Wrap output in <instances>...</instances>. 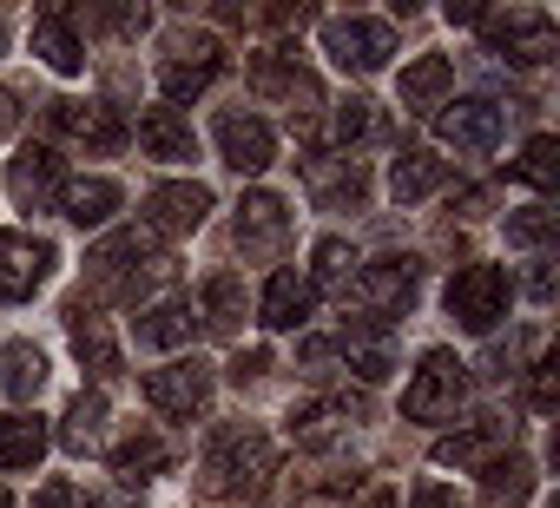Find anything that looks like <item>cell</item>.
Instances as JSON below:
<instances>
[{
  "label": "cell",
  "mask_w": 560,
  "mask_h": 508,
  "mask_svg": "<svg viewBox=\"0 0 560 508\" xmlns=\"http://www.w3.org/2000/svg\"><path fill=\"white\" fill-rule=\"evenodd\" d=\"M277 475V442L250 423H224L205 449V488L231 495V501H257Z\"/></svg>",
  "instance_id": "cell-1"
},
{
  "label": "cell",
  "mask_w": 560,
  "mask_h": 508,
  "mask_svg": "<svg viewBox=\"0 0 560 508\" xmlns=\"http://www.w3.org/2000/svg\"><path fill=\"white\" fill-rule=\"evenodd\" d=\"M448 318L475 337H488L508 318V272L501 265H468L448 278Z\"/></svg>",
  "instance_id": "cell-2"
},
{
  "label": "cell",
  "mask_w": 560,
  "mask_h": 508,
  "mask_svg": "<svg viewBox=\"0 0 560 508\" xmlns=\"http://www.w3.org/2000/svg\"><path fill=\"white\" fill-rule=\"evenodd\" d=\"M481 34H488V47H494V54H508V60H521V67H540V60H553V54H560V27H553L540 8L481 14Z\"/></svg>",
  "instance_id": "cell-3"
},
{
  "label": "cell",
  "mask_w": 560,
  "mask_h": 508,
  "mask_svg": "<svg viewBox=\"0 0 560 508\" xmlns=\"http://www.w3.org/2000/svg\"><path fill=\"white\" fill-rule=\"evenodd\" d=\"M462 370H468V363H462L455 350H429L422 370H416L409 390H402V416H416V423H442V416H455V403H462V390H468Z\"/></svg>",
  "instance_id": "cell-4"
},
{
  "label": "cell",
  "mask_w": 560,
  "mask_h": 508,
  "mask_svg": "<svg viewBox=\"0 0 560 508\" xmlns=\"http://www.w3.org/2000/svg\"><path fill=\"white\" fill-rule=\"evenodd\" d=\"M324 54L343 73H383L396 54V34L383 21H363V14H337V21H324Z\"/></svg>",
  "instance_id": "cell-5"
},
{
  "label": "cell",
  "mask_w": 560,
  "mask_h": 508,
  "mask_svg": "<svg viewBox=\"0 0 560 508\" xmlns=\"http://www.w3.org/2000/svg\"><path fill=\"white\" fill-rule=\"evenodd\" d=\"M86 265H93V285H100V291H113V298H139V278H145V272H159L152 238H145V231H119V238H106Z\"/></svg>",
  "instance_id": "cell-6"
},
{
  "label": "cell",
  "mask_w": 560,
  "mask_h": 508,
  "mask_svg": "<svg viewBox=\"0 0 560 508\" xmlns=\"http://www.w3.org/2000/svg\"><path fill=\"white\" fill-rule=\"evenodd\" d=\"M416 278H422V265H416V258H376V265H363V272L350 278V291H357V304H363V311L396 318V311H409V304H416Z\"/></svg>",
  "instance_id": "cell-7"
},
{
  "label": "cell",
  "mask_w": 560,
  "mask_h": 508,
  "mask_svg": "<svg viewBox=\"0 0 560 508\" xmlns=\"http://www.w3.org/2000/svg\"><path fill=\"white\" fill-rule=\"evenodd\" d=\"M54 272V244L34 231H0V298H34Z\"/></svg>",
  "instance_id": "cell-8"
},
{
  "label": "cell",
  "mask_w": 560,
  "mask_h": 508,
  "mask_svg": "<svg viewBox=\"0 0 560 508\" xmlns=\"http://www.w3.org/2000/svg\"><path fill=\"white\" fill-rule=\"evenodd\" d=\"M145 403L165 409V416H198V409L211 403V370H205L198 357H191V363H165V370L145 377Z\"/></svg>",
  "instance_id": "cell-9"
},
{
  "label": "cell",
  "mask_w": 560,
  "mask_h": 508,
  "mask_svg": "<svg viewBox=\"0 0 560 508\" xmlns=\"http://www.w3.org/2000/svg\"><path fill=\"white\" fill-rule=\"evenodd\" d=\"M218 73H224V47H218L211 34H198V41H185V47H178V60H165V67H159V86H165L172 100H198Z\"/></svg>",
  "instance_id": "cell-10"
},
{
  "label": "cell",
  "mask_w": 560,
  "mask_h": 508,
  "mask_svg": "<svg viewBox=\"0 0 560 508\" xmlns=\"http://www.w3.org/2000/svg\"><path fill=\"white\" fill-rule=\"evenodd\" d=\"M60 132H73L80 146H93V152H119L126 146V119L113 113V106H86V100H54V113H47Z\"/></svg>",
  "instance_id": "cell-11"
},
{
  "label": "cell",
  "mask_w": 560,
  "mask_h": 508,
  "mask_svg": "<svg viewBox=\"0 0 560 508\" xmlns=\"http://www.w3.org/2000/svg\"><path fill=\"white\" fill-rule=\"evenodd\" d=\"M218 152H224L231 172H264V165L277 159V139H270L264 119H250V113H224V119H218Z\"/></svg>",
  "instance_id": "cell-12"
},
{
  "label": "cell",
  "mask_w": 560,
  "mask_h": 508,
  "mask_svg": "<svg viewBox=\"0 0 560 508\" xmlns=\"http://www.w3.org/2000/svg\"><path fill=\"white\" fill-rule=\"evenodd\" d=\"M284 238H291V211H284V198H277V192H250V198L237 205V244H244V251L270 258Z\"/></svg>",
  "instance_id": "cell-13"
},
{
  "label": "cell",
  "mask_w": 560,
  "mask_h": 508,
  "mask_svg": "<svg viewBox=\"0 0 560 508\" xmlns=\"http://www.w3.org/2000/svg\"><path fill=\"white\" fill-rule=\"evenodd\" d=\"M250 86H257L264 100H291L298 113H311V106L324 100V93H317V80H311L291 54H257V60H250Z\"/></svg>",
  "instance_id": "cell-14"
},
{
  "label": "cell",
  "mask_w": 560,
  "mask_h": 508,
  "mask_svg": "<svg viewBox=\"0 0 560 508\" xmlns=\"http://www.w3.org/2000/svg\"><path fill=\"white\" fill-rule=\"evenodd\" d=\"M435 126H442V139H448L455 152H488V146L501 139V106H494V100H455Z\"/></svg>",
  "instance_id": "cell-15"
},
{
  "label": "cell",
  "mask_w": 560,
  "mask_h": 508,
  "mask_svg": "<svg viewBox=\"0 0 560 508\" xmlns=\"http://www.w3.org/2000/svg\"><path fill=\"white\" fill-rule=\"evenodd\" d=\"M8 192H14L27 211L54 205V198H60V152H47V146H27V152L8 165Z\"/></svg>",
  "instance_id": "cell-16"
},
{
  "label": "cell",
  "mask_w": 560,
  "mask_h": 508,
  "mask_svg": "<svg viewBox=\"0 0 560 508\" xmlns=\"http://www.w3.org/2000/svg\"><path fill=\"white\" fill-rule=\"evenodd\" d=\"M205 211H211V192L205 185H152L145 192V218L159 224V231H198L205 224Z\"/></svg>",
  "instance_id": "cell-17"
},
{
  "label": "cell",
  "mask_w": 560,
  "mask_h": 508,
  "mask_svg": "<svg viewBox=\"0 0 560 508\" xmlns=\"http://www.w3.org/2000/svg\"><path fill=\"white\" fill-rule=\"evenodd\" d=\"M132 331H139V350H178V344H191L198 311H191V298H159V304L139 311Z\"/></svg>",
  "instance_id": "cell-18"
},
{
  "label": "cell",
  "mask_w": 560,
  "mask_h": 508,
  "mask_svg": "<svg viewBox=\"0 0 560 508\" xmlns=\"http://www.w3.org/2000/svg\"><path fill=\"white\" fill-rule=\"evenodd\" d=\"M311 304H317V291H311L298 272H277V278L264 285V324H270V331H298V324L311 318Z\"/></svg>",
  "instance_id": "cell-19"
},
{
  "label": "cell",
  "mask_w": 560,
  "mask_h": 508,
  "mask_svg": "<svg viewBox=\"0 0 560 508\" xmlns=\"http://www.w3.org/2000/svg\"><path fill=\"white\" fill-rule=\"evenodd\" d=\"M34 54L54 67V73H80L86 67V47L73 34V14H40L34 21Z\"/></svg>",
  "instance_id": "cell-20"
},
{
  "label": "cell",
  "mask_w": 560,
  "mask_h": 508,
  "mask_svg": "<svg viewBox=\"0 0 560 508\" xmlns=\"http://www.w3.org/2000/svg\"><path fill=\"white\" fill-rule=\"evenodd\" d=\"M139 146H145L152 159H165V165H178V159H191V152H198L191 126H185L172 106H152V113L139 119Z\"/></svg>",
  "instance_id": "cell-21"
},
{
  "label": "cell",
  "mask_w": 560,
  "mask_h": 508,
  "mask_svg": "<svg viewBox=\"0 0 560 508\" xmlns=\"http://www.w3.org/2000/svg\"><path fill=\"white\" fill-rule=\"evenodd\" d=\"M442 185H448V159H435V152H402V159L389 165L396 205H416V198H429V192H442Z\"/></svg>",
  "instance_id": "cell-22"
},
{
  "label": "cell",
  "mask_w": 560,
  "mask_h": 508,
  "mask_svg": "<svg viewBox=\"0 0 560 508\" xmlns=\"http://www.w3.org/2000/svg\"><path fill=\"white\" fill-rule=\"evenodd\" d=\"M67 318H73V350H80V363H86L93 377H119V344H113L106 318H93L86 304H73Z\"/></svg>",
  "instance_id": "cell-23"
},
{
  "label": "cell",
  "mask_w": 560,
  "mask_h": 508,
  "mask_svg": "<svg viewBox=\"0 0 560 508\" xmlns=\"http://www.w3.org/2000/svg\"><path fill=\"white\" fill-rule=\"evenodd\" d=\"M448 86H455V67H448L442 54H422L416 67H402V106H409V113L442 106V100H448Z\"/></svg>",
  "instance_id": "cell-24"
},
{
  "label": "cell",
  "mask_w": 560,
  "mask_h": 508,
  "mask_svg": "<svg viewBox=\"0 0 560 508\" xmlns=\"http://www.w3.org/2000/svg\"><path fill=\"white\" fill-rule=\"evenodd\" d=\"M304 178H311V198L317 205H357L363 198V165L357 159H311Z\"/></svg>",
  "instance_id": "cell-25"
},
{
  "label": "cell",
  "mask_w": 560,
  "mask_h": 508,
  "mask_svg": "<svg viewBox=\"0 0 560 508\" xmlns=\"http://www.w3.org/2000/svg\"><path fill=\"white\" fill-rule=\"evenodd\" d=\"M527 495H534V462L527 455H501V462L481 469V501L488 508H521Z\"/></svg>",
  "instance_id": "cell-26"
},
{
  "label": "cell",
  "mask_w": 560,
  "mask_h": 508,
  "mask_svg": "<svg viewBox=\"0 0 560 508\" xmlns=\"http://www.w3.org/2000/svg\"><path fill=\"white\" fill-rule=\"evenodd\" d=\"M40 455H47L40 416H0V469H34Z\"/></svg>",
  "instance_id": "cell-27"
},
{
  "label": "cell",
  "mask_w": 560,
  "mask_h": 508,
  "mask_svg": "<svg viewBox=\"0 0 560 508\" xmlns=\"http://www.w3.org/2000/svg\"><path fill=\"white\" fill-rule=\"evenodd\" d=\"M40 383H47V357L34 350V344H8V350H0V390H8V396H40Z\"/></svg>",
  "instance_id": "cell-28"
},
{
  "label": "cell",
  "mask_w": 560,
  "mask_h": 508,
  "mask_svg": "<svg viewBox=\"0 0 560 508\" xmlns=\"http://www.w3.org/2000/svg\"><path fill=\"white\" fill-rule=\"evenodd\" d=\"M119 211V185L113 178H80V185H67V218L86 231V224H106Z\"/></svg>",
  "instance_id": "cell-29"
},
{
  "label": "cell",
  "mask_w": 560,
  "mask_h": 508,
  "mask_svg": "<svg viewBox=\"0 0 560 508\" xmlns=\"http://www.w3.org/2000/svg\"><path fill=\"white\" fill-rule=\"evenodd\" d=\"M205 324H211L218 337H231V331L244 324V285H237L231 272L205 278Z\"/></svg>",
  "instance_id": "cell-30"
},
{
  "label": "cell",
  "mask_w": 560,
  "mask_h": 508,
  "mask_svg": "<svg viewBox=\"0 0 560 508\" xmlns=\"http://www.w3.org/2000/svg\"><path fill=\"white\" fill-rule=\"evenodd\" d=\"M508 429H514V423H501V416H488L481 429H462V436H442V442H435V462H481L488 449H501V442H508Z\"/></svg>",
  "instance_id": "cell-31"
},
{
  "label": "cell",
  "mask_w": 560,
  "mask_h": 508,
  "mask_svg": "<svg viewBox=\"0 0 560 508\" xmlns=\"http://www.w3.org/2000/svg\"><path fill=\"white\" fill-rule=\"evenodd\" d=\"M343 357H350V370H357L363 383H383V377H389V344H383L376 331H363V324L343 331Z\"/></svg>",
  "instance_id": "cell-32"
},
{
  "label": "cell",
  "mask_w": 560,
  "mask_h": 508,
  "mask_svg": "<svg viewBox=\"0 0 560 508\" xmlns=\"http://www.w3.org/2000/svg\"><path fill=\"white\" fill-rule=\"evenodd\" d=\"M113 469H119L126 482H139V475H159V469H172V449H165L159 436H126V442L113 449Z\"/></svg>",
  "instance_id": "cell-33"
},
{
  "label": "cell",
  "mask_w": 560,
  "mask_h": 508,
  "mask_svg": "<svg viewBox=\"0 0 560 508\" xmlns=\"http://www.w3.org/2000/svg\"><path fill=\"white\" fill-rule=\"evenodd\" d=\"M514 178L553 192V185H560V146H553V139H527V152L514 159Z\"/></svg>",
  "instance_id": "cell-34"
},
{
  "label": "cell",
  "mask_w": 560,
  "mask_h": 508,
  "mask_svg": "<svg viewBox=\"0 0 560 508\" xmlns=\"http://www.w3.org/2000/svg\"><path fill=\"white\" fill-rule=\"evenodd\" d=\"M100 423H106V396H73L60 442H67V449H93V442H100Z\"/></svg>",
  "instance_id": "cell-35"
},
{
  "label": "cell",
  "mask_w": 560,
  "mask_h": 508,
  "mask_svg": "<svg viewBox=\"0 0 560 508\" xmlns=\"http://www.w3.org/2000/svg\"><path fill=\"white\" fill-rule=\"evenodd\" d=\"M337 429H343V409H337V403H311V409L291 416V436H298L304 449H324Z\"/></svg>",
  "instance_id": "cell-36"
},
{
  "label": "cell",
  "mask_w": 560,
  "mask_h": 508,
  "mask_svg": "<svg viewBox=\"0 0 560 508\" xmlns=\"http://www.w3.org/2000/svg\"><path fill=\"white\" fill-rule=\"evenodd\" d=\"M350 265H357V251H350L343 238H324V244H317V285H324V291H343V285H350ZM317 285H311V291H317Z\"/></svg>",
  "instance_id": "cell-37"
},
{
  "label": "cell",
  "mask_w": 560,
  "mask_h": 508,
  "mask_svg": "<svg viewBox=\"0 0 560 508\" xmlns=\"http://www.w3.org/2000/svg\"><path fill=\"white\" fill-rule=\"evenodd\" d=\"M547 238H553V211L547 205H527V211L508 218V244H547Z\"/></svg>",
  "instance_id": "cell-38"
},
{
  "label": "cell",
  "mask_w": 560,
  "mask_h": 508,
  "mask_svg": "<svg viewBox=\"0 0 560 508\" xmlns=\"http://www.w3.org/2000/svg\"><path fill=\"white\" fill-rule=\"evenodd\" d=\"M370 126H376V113H370V100H350V106L337 113V139H343V146H350V139H363Z\"/></svg>",
  "instance_id": "cell-39"
},
{
  "label": "cell",
  "mask_w": 560,
  "mask_h": 508,
  "mask_svg": "<svg viewBox=\"0 0 560 508\" xmlns=\"http://www.w3.org/2000/svg\"><path fill=\"white\" fill-rule=\"evenodd\" d=\"M409 508H468V501H462V495H455V488H442V482H422V488H416V501H409Z\"/></svg>",
  "instance_id": "cell-40"
},
{
  "label": "cell",
  "mask_w": 560,
  "mask_h": 508,
  "mask_svg": "<svg viewBox=\"0 0 560 508\" xmlns=\"http://www.w3.org/2000/svg\"><path fill=\"white\" fill-rule=\"evenodd\" d=\"M264 370H270V350H237V363H231V377H237V383H257Z\"/></svg>",
  "instance_id": "cell-41"
},
{
  "label": "cell",
  "mask_w": 560,
  "mask_h": 508,
  "mask_svg": "<svg viewBox=\"0 0 560 508\" xmlns=\"http://www.w3.org/2000/svg\"><path fill=\"white\" fill-rule=\"evenodd\" d=\"M34 508H80V488H73V482H47V488L34 495Z\"/></svg>",
  "instance_id": "cell-42"
},
{
  "label": "cell",
  "mask_w": 560,
  "mask_h": 508,
  "mask_svg": "<svg viewBox=\"0 0 560 508\" xmlns=\"http://www.w3.org/2000/svg\"><path fill=\"white\" fill-rule=\"evenodd\" d=\"M14 126H21V100L0 86V132H14Z\"/></svg>",
  "instance_id": "cell-43"
},
{
  "label": "cell",
  "mask_w": 560,
  "mask_h": 508,
  "mask_svg": "<svg viewBox=\"0 0 560 508\" xmlns=\"http://www.w3.org/2000/svg\"><path fill=\"white\" fill-rule=\"evenodd\" d=\"M448 21H462V27H468V21H481V8H475V0H448Z\"/></svg>",
  "instance_id": "cell-44"
},
{
  "label": "cell",
  "mask_w": 560,
  "mask_h": 508,
  "mask_svg": "<svg viewBox=\"0 0 560 508\" xmlns=\"http://www.w3.org/2000/svg\"><path fill=\"white\" fill-rule=\"evenodd\" d=\"M363 508H396V495H389V488H376V495H363Z\"/></svg>",
  "instance_id": "cell-45"
},
{
  "label": "cell",
  "mask_w": 560,
  "mask_h": 508,
  "mask_svg": "<svg viewBox=\"0 0 560 508\" xmlns=\"http://www.w3.org/2000/svg\"><path fill=\"white\" fill-rule=\"evenodd\" d=\"M0 54H8V21H0Z\"/></svg>",
  "instance_id": "cell-46"
},
{
  "label": "cell",
  "mask_w": 560,
  "mask_h": 508,
  "mask_svg": "<svg viewBox=\"0 0 560 508\" xmlns=\"http://www.w3.org/2000/svg\"><path fill=\"white\" fill-rule=\"evenodd\" d=\"M100 508H132V501H100Z\"/></svg>",
  "instance_id": "cell-47"
},
{
  "label": "cell",
  "mask_w": 560,
  "mask_h": 508,
  "mask_svg": "<svg viewBox=\"0 0 560 508\" xmlns=\"http://www.w3.org/2000/svg\"><path fill=\"white\" fill-rule=\"evenodd\" d=\"M0 508H8V488H0Z\"/></svg>",
  "instance_id": "cell-48"
}]
</instances>
